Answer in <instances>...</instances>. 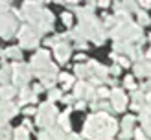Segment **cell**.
I'll return each mask as SVG.
<instances>
[{
    "instance_id": "1",
    "label": "cell",
    "mask_w": 151,
    "mask_h": 140,
    "mask_svg": "<svg viewBox=\"0 0 151 140\" xmlns=\"http://www.w3.org/2000/svg\"><path fill=\"white\" fill-rule=\"evenodd\" d=\"M118 125L116 120L105 113H96L87 118V123L83 127V136L90 140H111L116 135Z\"/></svg>"
},
{
    "instance_id": "2",
    "label": "cell",
    "mask_w": 151,
    "mask_h": 140,
    "mask_svg": "<svg viewBox=\"0 0 151 140\" xmlns=\"http://www.w3.org/2000/svg\"><path fill=\"white\" fill-rule=\"evenodd\" d=\"M32 70H33L35 76L41 79L42 87H52L59 79L57 66L52 65L48 50H39L33 55V59H32Z\"/></svg>"
},
{
    "instance_id": "3",
    "label": "cell",
    "mask_w": 151,
    "mask_h": 140,
    "mask_svg": "<svg viewBox=\"0 0 151 140\" xmlns=\"http://www.w3.org/2000/svg\"><path fill=\"white\" fill-rule=\"evenodd\" d=\"M111 37L116 42H133L137 41L138 44L144 42L142 41V28L134 22H125V24H116L114 28L111 29Z\"/></svg>"
},
{
    "instance_id": "4",
    "label": "cell",
    "mask_w": 151,
    "mask_h": 140,
    "mask_svg": "<svg viewBox=\"0 0 151 140\" xmlns=\"http://www.w3.org/2000/svg\"><path fill=\"white\" fill-rule=\"evenodd\" d=\"M57 107L54 105V103H42V105L39 107V111H37V125L42 129H50V127H54V122H55V118H57Z\"/></svg>"
},
{
    "instance_id": "5",
    "label": "cell",
    "mask_w": 151,
    "mask_h": 140,
    "mask_svg": "<svg viewBox=\"0 0 151 140\" xmlns=\"http://www.w3.org/2000/svg\"><path fill=\"white\" fill-rule=\"evenodd\" d=\"M11 68H13V79H11L13 85H19V87L24 88L28 85L29 78H32V68L24 63H15Z\"/></svg>"
},
{
    "instance_id": "6",
    "label": "cell",
    "mask_w": 151,
    "mask_h": 140,
    "mask_svg": "<svg viewBox=\"0 0 151 140\" xmlns=\"http://www.w3.org/2000/svg\"><path fill=\"white\" fill-rule=\"evenodd\" d=\"M15 32H17V19H15V15H11L9 11L0 13V37L9 39V37L15 35Z\"/></svg>"
},
{
    "instance_id": "7",
    "label": "cell",
    "mask_w": 151,
    "mask_h": 140,
    "mask_svg": "<svg viewBox=\"0 0 151 140\" xmlns=\"http://www.w3.org/2000/svg\"><path fill=\"white\" fill-rule=\"evenodd\" d=\"M19 39H20V48L32 50L39 44V35L33 32L32 26H22L19 32Z\"/></svg>"
},
{
    "instance_id": "8",
    "label": "cell",
    "mask_w": 151,
    "mask_h": 140,
    "mask_svg": "<svg viewBox=\"0 0 151 140\" xmlns=\"http://www.w3.org/2000/svg\"><path fill=\"white\" fill-rule=\"evenodd\" d=\"M42 13L44 9L41 7V4H35V2H26L22 6V19H26L29 24H35L42 19Z\"/></svg>"
},
{
    "instance_id": "9",
    "label": "cell",
    "mask_w": 151,
    "mask_h": 140,
    "mask_svg": "<svg viewBox=\"0 0 151 140\" xmlns=\"http://www.w3.org/2000/svg\"><path fill=\"white\" fill-rule=\"evenodd\" d=\"M74 96L78 100H92L94 96H96L94 85L87 83V81H79V83L74 85Z\"/></svg>"
},
{
    "instance_id": "10",
    "label": "cell",
    "mask_w": 151,
    "mask_h": 140,
    "mask_svg": "<svg viewBox=\"0 0 151 140\" xmlns=\"http://www.w3.org/2000/svg\"><path fill=\"white\" fill-rule=\"evenodd\" d=\"M17 111H19V107L15 105L11 100H2L0 101V123L9 122L11 118L17 114Z\"/></svg>"
},
{
    "instance_id": "11",
    "label": "cell",
    "mask_w": 151,
    "mask_h": 140,
    "mask_svg": "<svg viewBox=\"0 0 151 140\" xmlns=\"http://www.w3.org/2000/svg\"><path fill=\"white\" fill-rule=\"evenodd\" d=\"M111 100H112V109L114 111H124L127 105V98L122 88H112L111 90Z\"/></svg>"
},
{
    "instance_id": "12",
    "label": "cell",
    "mask_w": 151,
    "mask_h": 140,
    "mask_svg": "<svg viewBox=\"0 0 151 140\" xmlns=\"http://www.w3.org/2000/svg\"><path fill=\"white\" fill-rule=\"evenodd\" d=\"M39 140H66L63 131L57 129V127H50V129H42L39 133V136H37Z\"/></svg>"
},
{
    "instance_id": "13",
    "label": "cell",
    "mask_w": 151,
    "mask_h": 140,
    "mask_svg": "<svg viewBox=\"0 0 151 140\" xmlns=\"http://www.w3.org/2000/svg\"><path fill=\"white\" fill-rule=\"evenodd\" d=\"M70 46L66 42H61V44H57V46L54 48V54H55V59L59 63H66L68 61V57H70Z\"/></svg>"
},
{
    "instance_id": "14",
    "label": "cell",
    "mask_w": 151,
    "mask_h": 140,
    "mask_svg": "<svg viewBox=\"0 0 151 140\" xmlns=\"http://www.w3.org/2000/svg\"><path fill=\"white\" fill-rule=\"evenodd\" d=\"M90 68H92V78H98L100 81H105V78H107V74H109V68L107 66H103L100 63H96V61H90Z\"/></svg>"
},
{
    "instance_id": "15",
    "label": "cell",
    "mask_w": 151,
    "mask_h": 140,
    "mask_svg": "<svg viewBox=\"0 0 151 140\" xmlns=\"http://www.w3.org/2000/svg\"><path fill=\"white\" fill-rule=\"evenodd\" d=\"M133 123H134V116H125L124 122H122V133H120V136L124 140L125 138H131L133 136Z\"/></svg>"
},
{
    "instance_id": "16",
    "label": "cell",
    "mask_w": 151,
    "mask_h": 140,
    "mask_svg": "<svg viewBox=\"0 0 151 140\" xmlns=\"http://www.w3.org/2000/svg\"><path fill=\"white\" fill-rule=\"evenodd\" d=\"M134 76L137 78H151V61H140L134 65Z\"/></svg>"
},
{
    "instance_id": "17",
    "label": "cell",
    "mask_w": 151,
    "mask_h": 140,
    "mask_svg": "<svg viewBox=\"0 0 151 140\" xmlns=\"http://www.w3.org/2000/svg\"><path fill=\"white\" fill-rule=\"evenodd\" d=\"M13 79V68L7 65H2L0 68V83L2 85H9V81Z\"/></svg>"
},
{
    "instance_id": "18",
    "label": "cell",
    "mask_w": 151,
    "mask_h": 140,
    "mask_svg": "<svg viewBox=\"0 0 151 140\" xmlns=\"http://www.w3.org/2000/svg\"><path fill=\"white\" fill-rule=\"evenodd\" d=\"M74 70H76V76H79L81 79L92 78V68H90V65H76Z\"/></svg>"
},
{
    "instance_id": "19",
    "label": "cell",
    "mask_w": 151,
    "mask_h": 140,
    "mask_svg": "<svg viewBox=\"0 0 151 140\" xmlns=\"http://www.w3.org/2000/svg\"><path fill=\"white\" fill-rule=\"evenodd\" d=\"M17 94V88L13 85H0V100H11Z\"/></svg>"
},
{
    "instance_id": "20",
    "label": "cell",
    "mask_w": 151,
    "mask_h": 140,
    "mask_svg": "<svg viewBox=\"0 0 151 140\" xmlns=\"http://www.w3.org/2000/svg\"><path fill=\"white\" fill-rule=\"evenodd\" d=\"M29 101H37V96L33 94V90H28V88H20V105H24V103H29Z\"/></svg>"
},
{
    "instance_id": "21",
    "label": "cell",
    "mask_w": 151,
    "mask_h": 140,
    "mask_svg": "<svg viewBox=\"0 0 151 140\" xmlns=\"http://www.w3.org/2000/svg\"><path fill=\"white\" fill-rule=\"evenodd\" d=\"M68 114H70V109H66L65 113L57 118V122H59V125H61V129H63V131H70V120H68Z\"/></svg>"
},
{
    "instance_id": "22",
    "label": "cell",
    "mask_w": 151,
    "mask_h": 140,
    "mask_svg": "<svg viewBox=\"0 0 151 140\" xmlns=\"http://www.w3.org/2000/svg\"><path fill=\"white\" fill-rule=\"evenodd\" d=\"M20 46H9L4 52V57H11V59H20Z\"/></svg>"
},
{
    "instance_id": "23",
    "label": "cell",
    "mask_w": 151,
    "mask_h": 140,
    "mask_svg": "<svg viewBox=\"0 0 151 140\" xmlns=\"http://www.w3.org/2000/svg\"><path fill=\"white\" fill-rule=\"evenodd\" d=\"M15 140H29L28 129H24L22 125H20V127H17V129H15Z\"/></svg>"
},
{
    "instance_id": "24",
    "label": "cell",
    "mask_w": 151,
    "mask_h": 140,
    "mask_svg": "<svg viewBox=\"0 0 151 140\" xmlns=\"http://www.w3.org/2000/svg\"><path fill=\"white\" fill-rule=\"evenodd\" d=\"M59 79H61L63 83H65V85H63L65 88H70V87L76 85V81H74V78L70 76V74H59Z\"/></svg>"
},
{
    "instance_id": "25",
    "label": "cell",
    "mask_w": 151,
    "mask_h": 140,
    "mask_svg": "<svg viewBox=\"0 0 151 140\" xmlns=\"http://www.w3.org/2000/svg\"><path fill=\"white\" fill-rule=\"evenodd\" d=\"M92 109L94 111H101V113H103V111H109L111 109V105H109V101H92Z\"/></svg>"
},
{
    "instance_id": "26",
    "label": "cell",
    "mask_w": 151,
    "mask_h": 140,
    "mask_svg": "<svg viewBox=\"0 0 151 140\" xmlns=\"http://www.w3.org/2000/svg\"><path fill=\"white\" fill-rule=\"evenodd\" d=\"M138 26H147L149 22H151V19H149V15L146 13V11H138Z\"/></svg>"
},
{
    "instance_id": "27",
    "label": "cell",
    "mask_w": 151,
    "mask_h": 140,
    "mask_svg": "<svg viewBox=\"0 0 151 140\" xmlns=\"http://www.w3.org/2000/svg\"><path fill=\"white\" fill-rule=\"evenodd\" d=\"M61 98H63V94H61V90H57V88H52V90L48 92L50 103H54V100H61Z\"/></svg>"
},
{
    "instance_id": "28",
    "label": "cell",
    "mask_w": 151,
    "mask_h": 140,
    "mask_svg": "<svg viewBox=\"0 0 151 140\" xmlns=\"http://www.w3.org/2000/svg\"><path fill=\"white\" fill-rule=\"evenodd\" d=\"M0 140H9V127L6 123H0Z\"/></svg>"
},
{
    "instance_id": "29",
    "label": "cell",
    "mask_w": 151,
    "mask_h": 140,
    "mask_svg": "<svg viewBox=\"0 0 151 140\" xmlns=\"http://www.w3.org/2000/svg\"><path fill=\"white\" fill-rule=\"evenodd\" d=\"M144 98H146V96L142 94L140 90H134V92H133V100H134V105H140V101H144Z\"/></svg>"
},
{
    "instance_id": "30",
    "label": "cell",
    "mask_w": 151,
    "mask_h": 140,
    "mask_svg": "<svg viewBox=\"0 0 151 140\" xmlns=\"http://www.w3.org/2000/svg\"><path fill=\"white\" fill-rule=\"evenodd\" d=\"M61 20H63L65 26H72V15H70L68 11H65V13L61 15Z\"/></svg>"
},
{
    "instance_id": "31",
    "label": "cell",
    "mask_w": 151,
    "mask_h": 140,
    "mask_svg": "<svg viewBox=\"0 0 151 140\" xmlns=\"http://www.w3.org/2000/svg\"><path fill=\"white\" fill-rule=\"evenodd\" d=\"M124 85H125L127 88H131V90H134V88H137V85H134V81H133V78H131V76H125Z\"/></svg>"
},
{
    "instance_id": "32",
    "label": "cell",
    "mask_w": 151,
    "mask_h": 140,
    "mask_svg": "<svg viewBox=\"0 0 151 140\" xmlns=\"http://www.w3.org/2000/svg\"><path fill=\"white\" fill-rule=\"evenodd\" d=\"M96 96H98V98H107V96H111V90H107V88L100 87V88L96 90Z\"/></svg>"
},
{
    "instance_id": "33",
    "label": "cell",
    "mask_w": 151,
    "mask_h": 140,
    "mask_svg": "<svg viewBox=\"0 0 151 140\" xmlns=\"http://www.w3.org/2000/svg\"><path fill=\"white\" fill-rule=\"evenodd\" d=\"M134 136H137V140H147L146 133L142 131V129H137V131H134Z\"/></svg>"
},
{
    "instance_id": "34",
    "label": "cell",
    "mask_w": 151,
    "mask_h": 140,
    "mask_svg": "<svg viewBox=\"0 0 151 140\" xmlns=\"http://www.w3.org/2000/svg\"><path fill=\"white\" fill-rule=\"evenodd\" d=\"M9 2H0V13H7V9H9Z\"/></svg>"
},
{
    "instance_id": "35",
    "label": "cell",
    "mask_w": 151,
    "mask_h": 140,
    "mask_svg": "<svg viewBox=\"0 0 151 140\" xmlns=\"http://www.w3.org/2000/svg\"><path fill=\"white\" fill-rule=\"evenodd\" d=\"M109 72L112 74V76H118V74H120V65H112L109 68Z\"/></svg>"
},
{
    "instance_id": "36",
    "label": "cell",
    "mask_w": 151,
    "mask_h": 140,
    "mask_svg": "<svg viewBox=\"0 0 151 140\" xmlns=\"http://www.w3.org/2000/svg\"><path fill=\"white\" fill-rule=\"evenodd\" d=\"M42 90H44V87H42L41 83H39V85H35V87H33V94H35V96H37V94H41Z\"/></svg>"
},
{
    "instance_id": "37",
    "label": "cell",
    "mask_w": 151,
    "mask_h": 140,
    "mask_svg": "<svg viewBox=\"0 0 151 140\" xmlns=\"http://www.w3.org/2000/svg\"><path fill=\"white\" fill-rule=\"evenodd\" d=\"M74 100H76V96H63L61 98V101H65V103H74Z\"/></svg>"
},
{
    "instance_id": "38",
    "label": "cell",
    "mask_w": 151,
    "mask_h": 140,
    "mask_svg": "<svg viewBox=\"0 0 151 140\" xmlns=\"http://www.w3.org/2000/svg\"><path fill=\"white\" fill-rule=\"evenodd\" d=\"M22 127H24V129H28V131H29V129L33 127V123L29 122V120H24V123H22Z\"/></svg>"
},
{
    "instance_id": "39",
    "label": "cell",
    "mask_w": 151,
    "mask_h": 140,
    "mask_svg": "<svg viewBox=\"0 0 151 140\" xmlns=\"http://www.w3.org/2000/svg\"><path fill=\"white\" fill-rule=\"evenodd\" d=\"M35 113H37V111H35L33 107H26V109H24V114H35Z\"/></svg>"
},
{
    "instance_id": "40",
    "label": "cell",
    "mask_w": 151,
    "mask_h": 140,
    "mask_svg": "<svg viewBox=\"0 0 151 140\" xmlns=\"http://www.w3.org/2000/svg\"><path fill=\"white\" fill-rule=\"evenodd\" d=\"M85 107H87L85 101H78V103H76V109H85Z\"/></svg>"
},
{
    "instance_id": "41",
    "label": "cell",
    "mask_w": 151,
    "mask_h": 140,
    "mask_svg": "<svg viewBox=\"0 0 151 140\" xmlns=\"http://www.w3.org/2000/svg\"><path fill=\"white\" fill-rule=\"evenodd\" d=\"M78 48L79 50H87V42H78Z\"/></svg>"
},
{
    "instance_id": "42",
    "label": "cell",
    "mask_w": 151,
    "mask_h": 140,
    "mask_svg": "<svg viewBox=\"0 0 151 140\" xmlns=\"http://www.w3.org/2000/svg\"><path fill=\"white\" fill-rule=\"evenodd\" d=\"M66 140H81L78 135H68V138H66Z\"/></svg>"
},
{
    "instance_id": "43",
    "label": "cell",
    "mask_w": 151,
    "mask_h": 140,
    "mask_svg": "<svg viewBox=\"0 0 151 140\" xmlns=\"http://www.w3.org/2000/svg\"><path fill=\"white\" fill-rule=\"evenodd\" d=\"M146 100H147V101H149V105H151V92H149V94H147V96H146Z\"/></svg>"
},
{
    "instance_id": "44",
    "label": "cell",
    "mask_w": 151,
    "mask_h": 140,
    "mask_svg": "<svg viewBox=\"0 0 151 140\" xmlns=\"http://www.w3.org/2000/svg\"><path fill=\"white\" fill-rule=\"evenodd\" d=\"M146 55H147V59H151V50L147 52V54H146Z\"/></svg>"
},
{
    "instance_id": "45",
    "label": "cell",
    "mask_w": 151,
    "mask_h": 140,
    "mask_svg": "<svg viewBox=\"0 0 151 140\" xmlns=\"http://www.w3.org/2000/svg\"><path fill=\"white\" fill-rule=\"evenodd\" d=\"M147 87H151V79H149V83H147Z\"/></svg>"
},
{
    "instance_id": "46",
    "label": "cell",
    "mask_w": 151,
    "mask_h": 140,
    "mask_svg": "<svg viewBox=\"0 0 151 140\" xmlns=\"http://www.w3.org/2000/svg\"><path fill=\"white\" fill-rule=\"evenodd\" d=\"M149 41H151V35H149Z\"/></svg>"
}]
</instances>
